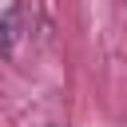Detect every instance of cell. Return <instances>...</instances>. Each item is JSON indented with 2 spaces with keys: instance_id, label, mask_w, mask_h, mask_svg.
<instances>
[]
</instances>
